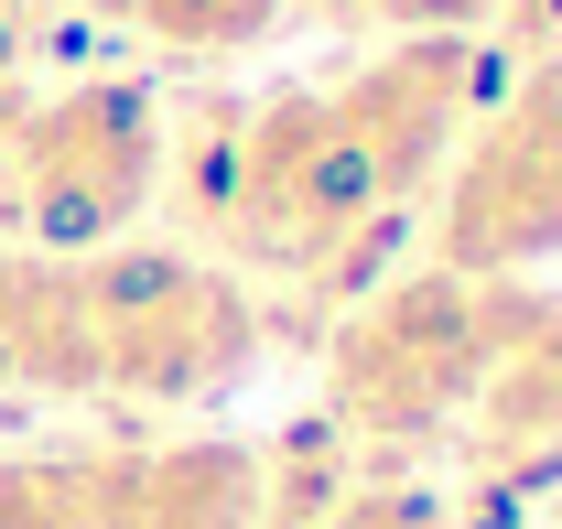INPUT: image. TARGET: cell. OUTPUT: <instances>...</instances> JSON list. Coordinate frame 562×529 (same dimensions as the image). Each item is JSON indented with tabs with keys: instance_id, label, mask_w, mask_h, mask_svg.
<instances>
[{
	"instance_id": "obj_9",
	"label": "cell",
	"mask_w": 562,
	"mask_h": 529,
	"mask_svg": "<svg viewBox=\"0 0 562 529\" xmlns=\"http://www.w3.org/2000/svg\"><path fill=\"white\" fill-rule=\"evenodd\" d=\"M76 11H98L109 33H131V44H162V55H260L281 22H292V0H76Z\"/></svg>"
},
{
	"instance_id": "obj_13",
	"label": "cell",
	"mask_w": 562,
	"mask_h": 529,
	"mask_svg": "<svg viewBox=\"0 0 562 529\" xmlns=\"http://www.w3.org/2000/svg\"><path fill=\"white\" fill-rule=\"evenodd\" d=\"M44 55V0H0V76H33Z\"/></svg>"
},
{
	"instance_id": "obj_8",
	"label": "cell",
	"mask_w": 562,
	"mask_h": 529,
	"mask_svg": "<svg viewBox=\"0 0 562 529\" xmlns=\"http://www.w3.org/2000/svg\"><path fill=\"white\" fill-rule=\"evenodd\" d=\"M87 399V346H76V260L0 249V399Z\"/></svg>"
},
{
	"instance_id": "obj_2",
	"label": "cell",
	"mask_w": 562,
	"mask_h": 529,
	"mask_svg": "<svg viewBox=\"0 0 562 529\" xmlns=\"http://www.w3.org/2000/svg\"><path fill=\"white\" fill-rule=\"evenodd\" d=\"M162 98L140 76H0V227L11 249L87 260L131 238L140 205L162 195Z\"/></svg>"
},
{
	"instance_id": "obj_5",
	"label": "cell",
	"mask_w": 562,
	"mask_h": 529,
	"mask_svg": "<svg viewBox=\"0 0 562 529\" xmlns=\"http://www.w3.org/2000/svg\"><path fill=\"white\" fill-rule=\"evenodd\" d=\"M562 260V55H530L454 140L432 184V270L530 281Z\"/></svg>"
},
{
	"instance_id": "obj_11",
	"label": "cell",
	"mask_w": 562,
	"mask_h": 529,
	"mask_svg": "<svg viewBox=\"0 0 562 529\" xmlns=\"http://www.w3.org/2000/svg\"><path fill=\"white\" fill-rule=\"evenodd\" d=\"M314 529H454V508H443L422 475H347V486L314 508Z\"/></svg>"
},
{
	"instance_id": "obj_4",
	"label": "cell",
	"mask_w": 562,
	"mask_h": 529,
	"mask_svg": "<svg viewBox=\"0 0 562 529\" xmlns=\"http://www.w3.org/2000/svg\"><path fill=\"white\" fill-rule=\"evenodd\" d=\"M76 346L87 399H216L260 368V303L195 249H87L76 260Z\"/></svg>"
},
{
	"instance_id": "obj_7",
	"label": "cell",
	"mask_w": 562,
	"mask_h": 529,
	"mask_svg": "<svg viewBox=\"0 0 562 529\" xmlns=\"http://www.w3.org/2000/svg\"><path fill=\"white\" fill-rule=\"evenodd\" d=\"M98 529H260V454L216 432L98 454Z\"/></svg>"
},
{
	"instance_id": "obj_3",
	"label": "cell",
	"mask_w": 562,
	"mask_h": 529,
	"mask_svg": "<svg viewBox=\"0 0 562 529\" xmlns=\"http://www.w3.org/2000/svg\"><path fill=\"white\" fill-rule=\"evenodd\" d=\"M519 281H465V270H401L357 303L325 346V432L347 454H412L465 421L487 379V346L508 325Z\"/></svg>"
},
{
	"instance_id": "obj_6",
	"label": "cell",
	"mask_w": 562,
	"mask_h": 529,
	"mask_svg": "<svg viewBox=\"0 0 562 529\" xmlns=\"http://www.w3.org/2000/svg\"><path fill=\"white\" fill-rule=\"evenodd\" d=\"M487 475L562 464V292H508V325L487 346V379L454 421Z\"/></svg>"
},
{
	"instance_id": "obj_12",
	"label": "cell",
	"mask_w": 562,
	"mask_h": 529,
	"mask_svg": "<svg viewBox=\"0 0 562 529\" xmlns=\"http://www.w3.org/2000/svg\"><path fill=\"white\" fill-rule=\"evenodd\" d=\"M314 11L347 33H379V44H412V33H476L497 0H314Z\"/></svg>"
},
{
	"instance_id": "obj_1",
	"label": "cell",
	"mask_w": 562,
	"mask_h": 529,
	"mask_svg": "<svg viewBox=\"0 0 562 529\" xmlns=\"http://www.w3.org/2000/svg\"><path fill=\"white\" fill-rule=\"evenodd\" d=\"M476 120V33L379 44L325 87H271L216 140L206 216L292 281H357Z\"/></svg>"
},
{
	"instance_id": "obj_10",
	"label": "cell",
	"mask_w": 562,
	"mask_h": 529,
	"mask_svg": "<svg viewBox=\"0 0 562 529\" xmlns=\"http://www.w3.org/2000/svg\"><path fill=\"white\" fill-rule=\"evenodd\" d=\"M0 529H98V443L0 454Z\"/></svg>"
}]
</instances>
